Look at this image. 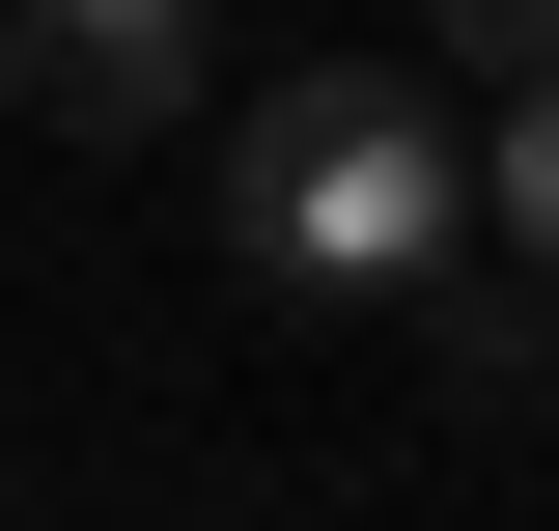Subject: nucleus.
I'll use <instances>...</instances> for the list:
<instances>
[{"label": "nucleus", "instance_id": "obj_3", "mask_svg": "<svg viewBox=\"0 0 559 531\" xmlns=\"http://www.w3.org/2000/svg\"><path fill=\"white\" fill-rule=\"evenodd\" d=\"M419 57H448V113H532V57H559V0H419Z\"/></svg>", "mask_w": 559, "mask_h": 531}, {"label": "nucleus", "instance_id": "obj_2", "mask_svg": "<svg viewBox=\"0 0 559 531\" xmlns=\"http://www.w3.org/2000/svg\"><path fill=\"white\" fill-rule=\"evenodd\" d=\"M0 84H28L57 140H168L224 84V0H0Z\"/></svg>", "mask_w": 559, "mask_h": 531}, {"label": "nucleus", "instance_id": "obj_1", "mask_svg": "<svg viewBox=\"0 0 559 531\" xmlns=\"http://www.w3.org/2000/svg\"><path fill=\"white\" fill-rule=\"evenodd\" d=\"M224 224H252L308 308H419V280H476L448 84H392V57H336V84H252V113H224Z\"/></svg>", "mask_w": 559, "mask_h": 531}]
</instances>
